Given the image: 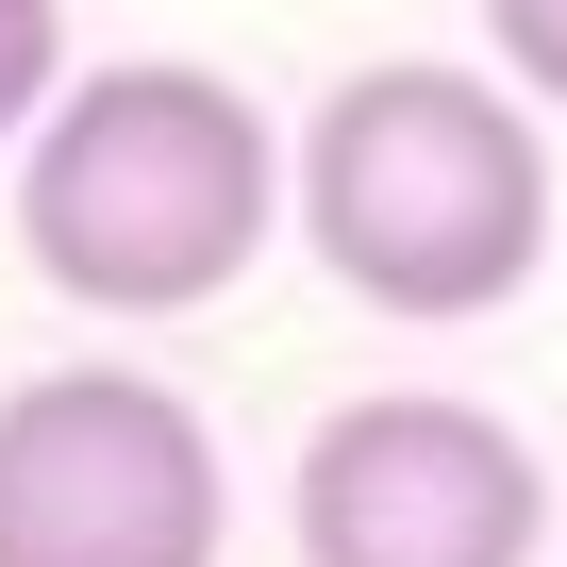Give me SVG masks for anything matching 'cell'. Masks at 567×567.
I'll return each mask as SVG.
<instances>
[{
  "label": "cell",
  "mask_w": 567,
  "mask_h": 567,
  "mask_svg": "<svg viewBox=\"0 0 567 567\" xmlns=\"http://www.w3.org/2000/svg\"><path fill=\"white\" fill-rule=\"evenodd\" d=\"M267 234H284V151L184 51L84 68L18 134V250L84 318H200L217 284H250Z\"/></svg>",
  "instance_id": "obj_1"
},
{
  "label": "cell",
  "mask_w": 567,
  "mask_h": 567,
  "mask_svg": "<svg viewBox=\"0 0 567 567\" xmlns=\"http://www.w3.org/2000/svg\"><path fill=\"white\" fill-rule=\"evenodd\" d=\"M284 200H301V234L351 301L417 318V334L501 318L550 267V134L484 68H351L284 167Z\"/></svg>",
  "instance_id": "obj_2"
},
{
  "label": "cell",
  "mask_w": 567,
  "mask_h": 567,
  "mask_svg": "<svg viewBox=\"0 0 567 567\" xmlns=\"http://www.w3.org/2000/svg\"><path fill=\"white\" fill-rule=\"evenodd\" d=\"M234 467L184 384L151 368H34L0 384V567H217Z\"/></svg>",
  "instance_id": "obj_3"
},
{
  "label": "cell",
  "mask_w": 567,
  "mask_h": 567,
  "mask_svg": "<svg viewBox=\"0 0 567 567\" xmlns=\"http://www.w3.org/2000/svg\"><path fill=\"white\" fill-rule=\"evenodd\" d=\"M284 517H301V567H534L550 467L517 417H484L451 384H368L301 434Z\"/></svg>",
  "instance_id": "obj_4"
},
{
  "label": "cell",
  "mask_w": 567,
  "mask_h": 567,
  "mask_svg": "<svg viewBox=\"0 0 567 567\" xmlns=\"http://www.w3.org/2000/svg\"><path fill=\"white\" fill-rule=\"evenodd\" d=\"M484 51L517 101H567V0H484Z\"/></svg>",
  "instance_id": "obj_5"
},
{
  "label": "cell",
  "mask_w": 567,
  "mask_h": 567,
  "mask_svg": "<svg viewBox=\"0 0 567 567\" xmlns=\"http://www.w3.org/2000/svg\"><path fill=\"white\" fill-rule=\"evenodd\" d=\"M68 101V34H0V134H34Z\"/></svg>",
  "instance_id": "obj_6"
},
{
  "label": "cell",
  "mask_w": 567,
  "mask_h": 567,
  "mask_svg": "<svg viewBox=\"0 0 567 567\" xmlns=\"http://www.w3.org/2000/svg\"><path fill=\"white\" fill-rule=\"evenodd\" d=\"M0 34H68V0H0Z\"/></svg>",
  "instance_id": "obj_7"
}]
</instances>
